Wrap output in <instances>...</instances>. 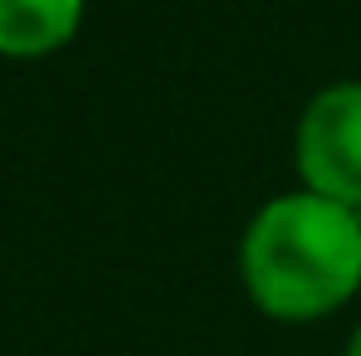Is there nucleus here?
Returning a JSON list of instances; mask_svg holds the SVG:
<instances>
[{
	"mask_svg": "<svg viewBox=\"0 0 361 356\" xmlns=\"http://www.w3.org/2000/svg\"><path fill=\"white\" fill-rule=\"evenodd\" d=\"M83 20L88 0H0V59H49L83 35Z\"/></svg>",
	"mask_w": 361,
	"mask_h": 356,
	"instance_id": "7ed1b4c3",
	"label": "nucleus"
},
{
	"mask_svg": "<svg viewBox=\"0 0 361 356\" xmlns=\"http://www.w3.org/2000/svg\"><path fill=\"white\" fill-rule=\"evenodd\" d=\"M293 176L337 205L361 210V78L322 83L293 122Z\"/></svg>",
	"mask_w": 361,
	"mask_h": 356,
	"instance_id": "f03ea898",
	"label": "nucleus"
},
{
	"mask_svg": "<svg viewBox=\"0 0 361 356\" xmlns=\"http://www.w3.org/2000/svg\"><path fill=\"white\" fill-rule=\"evenodd\" d=\"M235 264L259 317L283 327L337 317L361 293V210L302 185L279 190L249 215Z\"/></svg>",
	"mask_w": 361,
	"mask_h": 356,
	"instance_id": "f257e3e1",
	"label": "nucleus"
},
{
	"mask_svg": "<svg viewBox=\"0 0 361 356\" xmlns=\"http://www.w3.org/2000/svg\"><path fill=\"white\" fill-rule=\"evenodd\" d=\"M342 356H361V317H357V327L347 332V347H342Z\"/></svg>",
	"mask_w": 361,
	"mask_h": 356,
	"instance_id": "20e7f679",
	"label": "nucleus"
}]
</instances>
